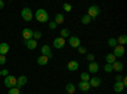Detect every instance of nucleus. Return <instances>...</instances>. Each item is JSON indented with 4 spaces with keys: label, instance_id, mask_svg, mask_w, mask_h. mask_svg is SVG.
<instances>
[{
    "label": "nucleus",
    "instance_id": "obj_14",
    "mask_svg": "<svg viewBox=\"0 0 127 94\" xmlns=\"http://www.w3.org/2000/svg\"><path fill=\"white\" fill-rule=\"evenodd\" d=\"M9 50H10V47H9V45H8V43H5V42L0 43V55L5 56V55L8 54V52H9Z\"/></svg>",
    "mask_w": 127,
    "mask_h": 94
},
{
    "label": "nucleus",
    "instance_id": "obj_40",
    "mask_svg": "<svg viewBox=\"0 0 127 94\" xmlns=\"http://www.w3.org/2000/svg\"><path fill=\"white\" fill-rule=\"evenodd\" d=\"M66 94H67V93H66Z\"/></svg>",
    "mask_w": 127,
    "mask_h": 94
},
{
    "label": "nucleus",
    "instance_id": "obj_33",
    "mask_svg": "<svg viewBox=\"0 0 127 94\" xmlns=\"http://www.w3.org/2000/svg\"><path fill=\"white\" fill-rule=\"evenodd\" d=\"M5 62H6V57L3 56V55H0V65H4Z\"/></svg>",
    "mask_w": 127,
    "mask_h": 94
},
{
    "label": "nucleus",
    "instance_id": "obj_36",
    "mask_svg": "<svg viewBox=\"0 0 127 94\" xmlns=\"http://www.w3.org/2000/svg\"><path fill=\"white\" fill-rule=\"evenodd\" d=\"M1 75H3V76H8V75H9V71H8L6 69L1 70Z\"/></svg>",
    "mask_w": 127,
    "mask_h": 94
},
{
    "label": "nucleus",
    "instance_id": "obj_31",
    "mask_svg": "<svg viewBox=\"0 0 127 94\" xmlns=\"http://www.w3.org/2000/svg\"><path fill=\"white\" fill-rule=\"evenodd\" d=\"M20 92H19V89L15 87V88H12V89H9V92H8V94H19Z\"/></svg>",
    "mask_w": 127,
    "mask_h": 94
},
{
    "label": "nucleus",
    "instance_id": "obj_4",
    "mask_svg": "<svg viewBox=\"0 0 127 94\" xmlns=\"http://www.w3.org/2000/svg\"><path fill=\"white\" fill-rule=\"evenodd\" d=\"M20 14H22V18L26 20V22H31V20L33 19V13H32V10L29 8H24Z\"/></svg>",
    "mask_w": 127,
    "mask_h": 94
},
{
    "label": "nucleus",
    "instance_id": "obj_18",
    "mask_svg": "<svg viewBox=\"0 0 127 94\" xmlns=\"http://www.w3.org/2000/svg\"><path fill=\"white\" fill-rule=\"evenodd\" d=\"M113 89H114V92H116V93H121V92H123L125 85L122 84V81H116V84H114Z\"/></svg>",
    "mask_w": 127,
    "mask_h": 94
},
{
    "label": "nucleus",
    "instance_id": "obj_37",
    "mask_svg": "<svg viewBox=\"0 0 127 94\" xmlns=\"http://www.w3.org/2000/svg\"><path fill=\"white\" fill-rule=\"evenodd\" d=\"M122 79H123V76L122 75H116V81H122Z\"/></svg>",
    "mask_w": 127,
    "mask_h": 94
},
{
    "label": "nucleus",
    "instance_id": "obj_2",
    "mask_svg": "<svg viewBox=\"0 0 127 94\" xmlns=\"http://www.w3.org/2000/svg\"><path fill=\"white\" fill-rule=\"evenodd\" d=\"M4 85H5L6 88H9V89L15 88V87H17V79H15V76H13V75L5 76V79H4Z\"/></svg>",
    "mask_w": 127,
    "mask_h": 94
},
{
    "label": "nucleus",
    "instance_id": "obj_29",
    "mask_svg": "<svg viewBox=\"0 0 127 94\" xmlns=\"http://www.w3.org/2000/svg\"><path fill=\"white\" fill-rule=\"evenodd\" d=\"M41 37H42V33L41 32H38V31H37V32H33V39L34 41H38Z\"/></svg>",
    "mask_w": 127,
    "mask_h": 94
},
{
    "label": "nucleus",
    "instance_id": "obj_10",
    "mask_svg": "<svg viewBox=\"0 0 127 94\" xmlns=\"http://www.w3.org/2000/svg\"><path fill=\"white\" fill-rule=\"evenodd\" d=\"M100 84H102V79L98 78V76H93V78H90V80H89V85H90V87L97 88V87H99Z\"/></svg>",
    "mask_w": 127,
    "mask_h": 94
},
{
    "label": "nucleus",
    "instance_id": "obj_28",
    "mask_svg": "<svg viewBox=\"0 0 127 94\" xmlns=\"http://www.w3.org/2000/svg\"><path fill=\"white\" fill-rule=\"evenodd\" d=\"M104 71H105V72H112V71H113L112 65H109V64H105V65H104Z\"/></svg>",
    "mask_w": 127,
    "mask_h": 94
},
{
    "label": "nucleus",
    "instance_id": "obj_5",
    "mask_svg": "<svg viewBox=\"0 0 127 94\" xmlns=\"http://www.w3.org/2000/svg\"><path fill=\"white\" fill-rule=\"evenodd\" d=\"M113 55L116 57H122L125 55V47L123 46H120L117 45L116 47H113Z\"/></svg>",
    "mask_w": 127,
    "mask_h": 94
},
{
    "label": "nucleus",
    "instance_id": "obj_19",
    "mask_svg": "<svg viewBox=\"0 0 127 94\" xmlns=\"http://www.w3.org/2000/svg\"><path fill=\"white\" fill-rule=\"evenodd\" d=\"M37 62H38V65H41V66H43V65H47L48 64V57H46V56H38V59H37Z\"/></svg>",
    "mask_w": 127,
    "mask_h": 94
},
{
    "label": "nucleus",
    "instance_id": "obj_6",
    "mask_svg": "<svg viewBox=\"0 0 127 94\" xmlns=\"http://www.w3.org/2000/svg\"><path fill=\"white\" fill-rule=\"evenodd\" d=\"M69 45H70L71 47H74V48H78V47L80 46V39H79V37H76V36L69 37Z\"/></svg>",
    "mask_w": 127,
    "mask_h": 94
},
{
    "label": "nucleus",
    "instance_id": "obj_11",
    "mask_svg": "<svg viewBox=\"0 0 127 94\" xmlns=\"http://www.w3.org/2000/svg\"><path fill=\"white\" fill-rule=\"evenodd\" d=\"M67 69H69V71H76L79 69V62L75 61V60L69 61L67 62Z\"/></svg>",
    "mask_w": 127,
    "mask_h": 94
},
{
    "label": "nucleus",
    "instance_id": "obj_20",
    "mask_svg": "<svg viewBox=\"0 0 127 94\" xmlns=\"http://www.w3.org/2000/svg\"><path fill=\"white\" fill-rule=\"evenodd\" d=\"M112 67H113V71H122L123 70V64L120 62V61H116L112 65Z\"/></svg>",
    "mask_w": 127,
    "mask_h": 94
},
{
    "label": "nucleus",
    "instance_id": "obj_7",
    "mask_svg": "<svg viewBox=\"0 0 127 94\" xmlns=\"http://www.w3.org/2000/svg\"><path fill=\"white\" fill-rule=\"evenodd\" d=\"M22 36H23L24 41L32 39V38H33V31L29 29V28H24V29L22 31Z\"/></svg>",
    "mask_w": 127,
    "mask_h": 94
},
{
    "label": "nucleus",
    "instance_id": "obj_30",
    "mask_svg": "<svg viewBox=\"0 0 127 94\" xmlns=\"http://www.w3.org/2000/svg\"><path fill=\"white\" fill-rule=\"evenodd\" d=\"M62 6H64V10H65V12H67V13L71 12V9H72V6H71L70 4H67V3H65Z\"/></svg>",
    "mask_w": 127,
    "mask_h": 94
},
{
    "label": "nucleus",
    "instance_id": "obj_21",
    "mask_svg": "<svg viewBox=\"0 0 127 94\" xmlns=\"http://www.w3.org/2000/svg\"><path fill=\"white\" fill-rule=\"evenodd\" d=\"M105 61H107V64L113 65L114 62H116V56H114L113 54H108L107 56H105Z\"/></svg>",
    "mask_w": 127,
    "mask_h": 94
},
{
    "label": "nucleus",
    "instance_id": "obj_38",
    "mask_svg": "<svg viewBox=\"0 0 127 94\" xmlns=\"http://www.w3.org/2000/svg\"><path fill=\"white\" fill-rule=\"evenodd\" d=\"M4 5H5V4H4V1H3V0H0V9H3V8H4Z\"/></svg>",
    "mask_w": 127,
    "mask_h": 94
},
{
    "label": "nucleus",
    "instance_id": "obj_27",
    "mask_svg": "<svg viewBox=\"0 0 127 94\" xmlns=\"http://www.w3.org/2000/svg\"><path fill=\"white\" fill-rule=\"evenodd\" d=\"M108 46L109 47H116L117 46V41H116V38H109L108 39Z\"/></svg>",
    "mask_w": 127,
    "mask_h": 94
},
{
    "label": "nucleus",
    "instance_id": "obj_34",
    "mask_svg": "<svg viewBox=\"0 0 127 94\" xmlns=\"http://www.w3.org/2000/svg\"><path fill=\"white\" fill-rule=\"evenodd\" d=\"M48 27H50L51 29H56V27H57V24H56L55 22H50V23H48Z\"/></svg>",
    "mask_w": 127,
    "mask_h": 94
},
{
    "label": "nucleus",
    "instance_id": "obj_25",
    "mask_svg": "<svg viewBox=\"0 0 127 94\" xmlns=\"http://www.w3.org/2000/svg\"><path fill=\"white\" fill-rule=\"evenodd\" d=\"M90 22H92V18H90L89 15L85 14V15L81 17V23H83V24H89Z\"/></svg>",
    "mask_w": 127,
    "mask_h": 94
},
{
    "label": "nucleus",
    "instance_id": "obj_15",
    "mask_svg": "<svg viewBox=\"0 0 127 94\" xmlns=\"http://www.w3.org/2000/svg\"><path fill=\"white\" fill-rule=\"evenodd\" d=\"M24 45L28 47V50H34V48L37 47V41H34L33 38H32V39L24 41Z\"/></svg>",
    "mask_w": 127,
    "mask_h": 94
},
{
    "label": "nucleus",
    "instance_id": "obj_12",
    "mask_svg": "<svg viewBox=\"0 0 127 94\" xmlns=\"http://www.w3.org/2000/svg\"><path fill=\"white\" fill-rule=\"evenodd\" d=\"M88 69H89V72H92V74H95V72L99 71V65H98L95 61H93V62H89Z\"/></svg>",
    "mask_w": 127,
    "mask_h": 94
},
{
    "label": "nucleus",
    "instance_id": "obj_16",
    "mask_svg": "<svg viewBox=\"0 0 127 94\" xmlns=\"http://www.w3.org/2000/svg\"><path fill=\"white\" fill-rule=\"evenodd\" d=\"M79 89L81 92H88L90 89V85H89V81H80L79 83Z\"/></svg>",
    "mask_w": 127,
    "mask_h": 94
},
{
    "label": "nucleus",
    "instance_id": "obj_1",
    "mask_svg": "<svg viewBox=\"0 0 127 94\" xmlns=\"http://www.w3.org/2000/svg\"><path fill=\"white\" fill-rule=\"evenodd\" d=\"M34 17H36V19L38 20L39 23L48 22V13L46 12L45 9H38L37 12H36V14H34Z\"/></svg>",
    "mask_w": 127,
    "mask_h": 94
},
{
    "label": "nucleus",
    "instance_id": "obj_9",
    "mask_svg": "<svg viewBox=\"0 0 127 94\" xmlns=\"http://www.w3.org/2000/svg\"><path fill=\"white\" fill-rule=\"evenodd\" d=\"M64 46H65V39L64 38H61V37H56L55 39H54V47L55 48H62Z\"/></svg>",
    "mask_w": 127,
    "mask_h": 94
},
{
    "label": "nucleus",
    "instance_id": "obj_17",
    "mask_svg": "<svg viewBox=\"0 0 127 94\" xmlns=\"http://www.w3.org/2000/svg\"><path fill=\"white\" fill-rule=\"evenodd\" d=\"M116 41H117V45L125 46V45L127 43V36H126V34H121L118 38H116Z\"/></svg>",
    "mask_w": 127,
    "mask_h": 94
},
{
    "label": "nucleus",
    "instance_id": "obj_35",
    "mask_svg": "<svg viewBox=\"0 0 127 94\" xmlns=\"http://www.w3.org/2000/svg\"><path fill=\"white\" fill-rule=\"evenodd\" d=\"M87 59H88V61L93 62V61H94V55H93V54H89V55L87 56Z\"/></svg>",
    "mask_w": 127,
    "mask_h": 94
},
{
    "label": "nucleus",
    "instance_id": "obj_39",
    "mask_svg": "<svg viewBox=\"0 0 127 94\" xmlns=\"http://www.w3.org/2000/svg\"><path fill=\"white\" fill-rule=\"evenodd\" d=\"M0 76H1V70H0Z\"/></svg>",
    "mask_w": 127,
    "mask_h": 94
},
{
    "label": "nucleus",
    "instance_id": "obj_3",
    "mask_svg": "<svg viewBox=\"0 0 127 94\" xmlns=\"http://www.w3.org/2000/svg\"><path fill=\"white\" fill-rule=\"evenodd\" d=\"M99 13H100V8L97 6V5H92V6H89V9H88L87 15H89V17L93 19V18H97V17L99 15Z\"/></svg>",
    "mask_w": 127,
    "mask_h": 94
},
{
    "label": "nucleus",
    "instance_id": "obj_32",
    "mask_svg": "<svg viewBox=\"0 0 127 94\" xmlns=\"http://www.w3.org/2000/svg\"><path fill=\"white\" fill-rule=\"evenodd\" d=\"M78 50H79V54H81V55L87 54V48L84 47V46H79V47H78Z\"/></svg>",
    "mask_w": 127,
    "mask_h": 94
},
{
    "label": "nucleus",
    "instance_id": "obj_13",
    "mask_svg": "<svg viewBox=\"0 0 127 94\" xmlns=\"http://www.w3.org/2000/svg\"><path fill=\"white\" fill-rule=\"evenodd\" d=\"M27 81H28V79H27V76H26V75H22V76H19V78L17 79V88L19 89L20 87L26 85V84H27Z\"/></svg>",
    "mask_w": 127,
    "mask_h": 94
},
{
    "label": "nucleus",
    "instance_id": "obj_24",
    "mask_svg": "<svg viewBox=\"0 0 127 94\" xmlns=\"http://www.w3.org/2000/svg\"><path fill=\"white\" fill-rule=\"evenodd\" d=\"M69 34H70V31L67 29V28H64V29H61V32H60V37L61 38H67L69 37Z\"/></svg>",
    "mask_w": 127,
    "mask_h": 94
},
{
    "label": "nucleus",
    "instance_id": "obj_8",
    "mask_svg": "<svg viewBox=\"0 0 127 94\" xmlns=\"http://www.w3.org/2000/svg\"><path fill=\"white\" fill-rule=\"evenodd\" d=\"M41 52H42V55L46 56V57H48V59H51V57H52L51 47H50L48 45H43V46H42V47H41Z\"/></svg>",
    "mask_w": 127,
    "mask_h": 94
},
{
    "label": "nucleus",
    "instance_id": "obj_23",
    "mask_svg": "<svg viewBox=\"0 0 127 94\" xmlns=\"http://www.w3.org/2000/svg\"><path fill=\"white\" fill-rule=\"evenodd\" d=\"M66 93L67 94H74L75 93V85L74 84H71V83H69V84H66Z\"/></svg>",
    "mask_w": 127,
    "mask_h": 94
},
{
    "label": "nucleus",
    "instance_id": "obj_22",
    "mask_svg": "<svg viewBox=\"0 0 127 94\" xmlns=\"http://www.w3.org/2000/svg\"><path fill=\"white\" fill-rule=\"evenodd\" d=\"M64 19H65V18H64V15H62L61 13H57L54 22H55L56 24H62V23H64Z\"/></svg>",
    "mask_w": 127,
    "mask_h": 94
},
{
    "label": "nucleus",
    "instance_id": "obj_26",
    "mask_svg": "<svg viewBox=\"0 0 127 94\" xmlns=\"http://www.w3.org/2000/svg\"><path fill=\"white\" fill-rule=\"evenodd\" d=\"M81 78V81H89L90 78H89V72H83V74L80 75Z\"/></svg>",
    "mask_w": 127,
    "mask_h": 94
}]
</instances>
